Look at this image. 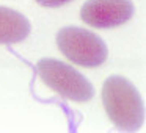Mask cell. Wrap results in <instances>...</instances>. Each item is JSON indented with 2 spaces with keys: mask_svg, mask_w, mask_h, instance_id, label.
Returning a JSON list of instances; mask_svg holds the SVG:
<instances>
[{
  "mask_svg": "<svg viewBox=\"0 0 146 133\" xmlns=\"http://www.w3.org/2000/svg\"><path fill=\"white\" fill-rule=\"evenodd\" d=\"M39 5L42 7H47V8H57V7H61V5L68 3L71 0H36Z\"/></svg>",
  "mask_w": 146,
  "mask_h": 133,
  "instance_id": "8992f818",
  "label": "cell"
},
{
  "mask_svg": "<svg viewBox=\"0 0 146 133\" xmlns=\"http://www.w3.org/2000/svg\"><path fill=\"white\" fill-rule=\"evenodd\" d=\"M60 52L71 61L82 67H98L107 60V45L98 35L79 27L61 28L57 35Z\"/></svg>",
  "mask_w": 146,
  "mask_h": 133,
  "instance_id": "7a4b0ae2",
  "label": "cell"
},
{
  "mask_svg": "<svg viewBox=\"0 0 146 133\" xmlns=\"http://www.w3.org/2000/svg\"><path fill=\"white\" fill-rule=\"evenodd\" d=\"M102 103L105 113L116 128L135 132L143 125L145 111L137 88L124 77H110L102 86Z\"/></svg>",
  "mask_w": 146,
  "mask_h": 133,
  "instance_id": "6da1fadb",
  "label": "cell"
},
{
  "mask_svg": "<svg viewBox=\"0 0 146 133\" xmlns=\"http://www.w3.org/2000/svg\"><path fill=\"white\" fill-rule=\"evenodd\" d=\"M39 78L54 92L72 102H88L93 97V86L82 74L66 63L44 58L36 64Z\"/></svg>",
  "mask_w": 146,
  "mask_h": 133,
  "instance_id": "3957f363",
  "label": "cell"
},
{
  "mask_svg": "<svg viewBox=\"0 0 146 133\" xmlns=\"http://www.w3.org/2000/svg\"><path fill=\"white\" fill-rule=\"evenodd\" d=\"M30 22L21 13L0 7V44H16L29 36Z\"/></svg>",
  "mask_w": 146,
  "mask_h": 133,
  "instance_id": "5b68a950",
  "label": "cell"
},
{
  "mask_svg": "<svg viewBox=\"0 0 146 133\" xmlns=\"http://www.w3.org/2000/svg\"><path fill=\"white\" fill-rule=\"evenodd\" d=\"M133 5L130 0H88L80 10V17L94 28H113L130 20Z\"/></svg>",
  "mask_w": 146,
  "mask_h": 133,
  "instance_id": "277c9868",
  "label": "cell"
}]
</instances>
